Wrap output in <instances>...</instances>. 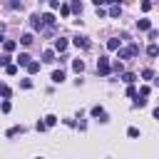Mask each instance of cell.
I'll return each mask as SVG.
<instances>
[{"mask_svg":"<svg viewBox=\"0 0 159 159\" xmlns=\"http://www.w3.org/2000/svg\"><path fill=\"white\" fill-rule=\"evenodd\" d=\"M45 124H47V127H55V124H57V117H55V114H47V117H45Z\"/></svg>","mask_w":159,"mask_h":159,"instance_id":"603a6c76","label":"cell"},{"mask_svg":"<svg viewBox=\"0 0 159 159\" xmlns=\"http://www.w3.org/2000/svg\"><path fill=\"white\" fill-rule=\"evenodd\" d=\"M5 72H7V75H15V72H17V65H5Z\"/></svg>","mask_w":159,"mask_h":159,"instance_id":"f1b7e54d","label":"cell"},{"mask_svg":"<svg viewBox=\"0 0 159 159\" xmlns=\"http://www.w3.org/2000/svg\"><path fill=\"white\" fill-rule=\"evenodd\" d=\"M10 7H12V10H17V7H22V2H20V0H12V2H10Z\"/></svg>","mask_w":159,"mask_h":159,"instance_id":"836d02e7","label":"cell"},{"mask_svg":"<svg viewBox=\"0 0 159 159\" xmlns=\"http://www.w3.org/2000/svg\"><path fill=\"white\" fill-rule=\"evenodd\" d=\"M107 50H112V52H117V50H119V40H117V37H112V40L107 42Z\"/></svg>","mask_w":159,"mask_h":159,"instance_id":"9a60e30c","label":"cell"},{"mask_svg":"<svg viewBox=\"0 0 159 159\" xmlns=\"http://www.w3.org/2000/svg\"><path fill=\"white\" fill-rule=\"evenodd\" d=\"M0 32H5V25H2V22H0Z\"/></svg>","mask_w":159,"mask_h":159,"instance_id":"60d3db41","label":"cell"},{"mask_svg":"<svg viewBox=\"0 0 159 159\" xmlns=\"http://www.w3.org/2000/svg\"><path fill=\"white\" fill-rule=\"evenodd\" d=\"M52 82H55V84H62V82H65V72H62V70H55V72H52Z\"/></svg>","mask_w":159,"mask_h":159,"instance_id":"52a82bcc","label":"cell"},{"mask_svg":"<svg viewBox=\"0 0 159 159\" xmlns=\"http://www.w3.org/2000/svg\"><path fill=\"white\" fill-rule=\"evenodd\" d=\"M92 117H99V122H107V112L97 104V107H92Z\"/></svg>","mask_w":159,"mask_h":159,"instance_id":"5b68a950","label":"cell"},{"mask_svg":"<svg viewBox=\"0 0 159 159\" xmlns=\"http://www.w3.org/2000/svg\"><path fill=\"white\" fill-rule=\"evenodd\" d=\"M2 45H5V52H12V50L17 47V42H15V40H5Z\"/></svg>","mask_w":159,"mask_h":159,"instance_id":"ffe728a7","label":"cell"},{"mask_svg":"<svg viewBox=\"0 0 159 159\" xmlns=\"http://www.w3.org/2000/svg\"><path fill=\"white\" fill-rule=\"evenodd\" d=\"M0 65H10V55H2L0 57Z\"/></svg>","mask_w":159,"mask_h":159,"instance_id":"74e56055","label":"cell"},{"mask_svg":"<svg viewBox=\"0 0 159 159\" xmlns=\"http://www.w3.org/2000/svg\"><path fill=\"white\" fill-rule=\"evenodd\" d=\"M147 55H149V57H157V55H159V45H157V42H152V45L147 47Z\"/></svg>","mask_w":159,"mask_h":159,"instance_id":"30bf717a","label":"cell"},{"mask_svg":"<svg viewBox=\"0 0 159 159\" xmlns=\"http://www.w3.org/2000/svg\"><path fill=\"white\" fill-rule=\"evenodd\" d=\"M42 20H45V25H47V27H52V25H55V15H52V12H45V15H42Z\"/></svg>","mask_w":159,"mask_h":159,"instance_id":"4fadbf2b","label":"cell"},{"mask_svg":"<svg viewBox=\"0 0 159 159\" xmlns=\"http://www.w3.org/2000/svg\"><path fill=\"white\" fill-rule=\"evenodd\" d=\"M109 2H122V0H109Z\"/></svg>","mask_w":159,"mask_h":159,"instance_id":"b9f144b4","label":"cell"},{"mask_svg":"<svg viewBox=\"0 0 159 159\" xmlns=\"http://www.w3.org/2000/svg\"><path fill=\"white\" fill-rule=\"evenodd\" d=\"M27 72H30V75L40 72V62H32V60H30V65H27Z\"/></svg>","mask_w":159,"mask_h":159,"instance_id":"44dd1931","label":"cell"},{"mask_svg":"<svg viewBox=\"0 0 159 159\" xmlns=\"http://www.w3.org/2000/svg\"><path fill=\"white\" fill-rule=\"evenodd\" d=\"M72 70H75V72L80 75V72L84 70V62H82V60H72Z\"/></svg>","mask_w":159,"mask_h":159,"instance_id":"2e32d148","label":"cell"},{"mask_svg":"<svg viewBox=\"0 0 159 159\" xmlns=\"http://www.w3.org/2000/svg\"><path fill=\"white\" fill-rule=\"evenodd\" d=\"M137 27H139V30H149V27H152V22H149L147 17H142V20H137Z\"/></svg>","mask_w":159,"mask_h":159,"instance_id":"5bb4252c","label":"cell"},{"mask_svg":"<svg viewBox=\"0 0 159 159\" xmlns=\"http://www.w3.org/2000/svg\"><path fill=\"white\" fill-rule=\"evenodd\" d=\"M10 94H12V92H10V87H7L5 82H0V97H5V99H7Z\"/></svg>","mask_w":159,"mask_h":159,"instance_id":"d6986e66","label":"cell"},{"mask_svg":"<svg viewBox=\"0 0 159 159\" xmlns=\"http://www.w3.org/2000/svg\"><path fill=\"white\" fill-rule=\"evenodd\" d=\"M134 80H137V75H134V72H124V75H122V82H127V84H132Z\"/></svg>","mask_w":159,"mask_h":159,"instance_id":"e0dca14e","label":"cell"},{"mask_svg":"<svg viewBox=\"0 0 159 159\" xmlns=\"http://www.w3.org/2000/svg\"><path fill=\"white\" fill-rule=\"evenodd\" d=\"M142 77H144V80H152V77H154V70H149V67H147V70L142 72Z\"/></svg>","mask_w":159,"mask_h":159,"instance_id":"f546056e","label":"cell"},{"mask_svg":"<svg viewBox=\"0 0 159 159\" xmlns=\"http://www.w3.org/2000/svg\"><path fill=\"white\" fill-rule=\"evenodd\" d=\"M35 129H37V132H45V129H47V124H45V122H37V124H35Z\"/></svg>","mask_w":159,"mask_h":159,"instance_id":"d6a6232c","label":"cell"},{"mask_svg":"<svg viewBox=\"0 0 159 159\" xmlns=\"http://www.w3.org/2000/svg\"><path fill=\"white\" fill-rule=\"evenodd\" d=\"M154 119H159V107H154Z\"/></svg>","mask_w":159,"mask_h":159,"instance_id":"ab89813d","label":"cell"},{"mask_svg":"<svg viewBox=\"0 0 159 159\" xmlns=\"http://www.w3.org/2000/svg\"><path fill=\"white\" fill-rule=\"evenodd\" d=\"M109 72H112L109 60H107V57H99V60H97V75H109Z\"/></svg>","mask_w":159,"mask_h":159,"instance_id":"6da1fadb","label":"cell"},{"mask_svg":"<svg viewBox=\"0 0 159 159\" xmlns=\"http://www.w3.org/2000/svg\"><path fill=\"white\" fill-rule=\"evenodd\" d=\"M132 55H134V52H132V47H124V50L119 47V50H117V60H129Z\"/></svg>","mask_w":159,"mask_h":159,"instance_id":"277c9868","label":"cell"},{"mask_svg":"<svg viewBox=\"0 0 159 159\" xmlns=\"http://www.w3.org/2000/svg\"><path fill=\"white\" fill-rule=\"evenodd\" d=\"M152 10V2L149 0H142V12H149Z\"/></svg>","mask_w":159,"mask_h":159,"instance_id":"83f0119b","label":"cell"},{"mask_svg":"<svg viewBox=\"0 0 159 159\" xmlns=\"http://www.w3.org/2000/svg\"><path fill=\"white\" fill-rule=\"evenodd\" d=\"M20 42H22V45H25V47H30V45H32V42H35V37H32V32H25V35H22V37H20Z\"/></svg>","mask_w":159,"mask_h":159,"instance_id":"ba28073f","label":"cell"},{"mask_svg":"<svg viewBox=\"0 0 159 159\" xmlns=\"http://www.w3.org/2000/svg\"><path fill=\"white\" fill-rule=\"evenodd\" d=\"M94 5H104V2H109V0H92Z\"/></svg>","mask_w":159,"mask_h":159,"instance_id":"f35d334b","label":"cell"},{"mask_svg":"<svg viewBox=\"0 0 159 159\" xmlns=\"http://www.w3.org/2000/svg\"><path fill=\"white\" fill-rule=\"evenodd\" d=\"M70 7H72V12H77V15H82V2H80V0H75V2L70 5Z\"/></svg>","mask_w":159,"mask_h":159,"instance_id":"7402d4cb","label":"cell"},{"mask_svg":"<svg viewBox=\"0 0 159 159\" xmlns=\"http://www.w3.org/2000/svg\"><path fill=\"white\" fill-rule=\"evenodd\" d=\"M55 50H57V52H65V50H67V40H65V37H57V40H55Z\"/></svg>","mask_w":159,"mask_h":159,"instance_id":"8992f818","label":"cell"},{"mask_svg":"<svg viewBox=\"0 0 159 159\" xmlns=\"http://www.w3.org/2000/svg\"><path fill=\"white\" fill-rule=\"evenodd\" d=\"M127 137L137 139V137H139V129H137V127H129V129H127Z\"/></svg>","mask_w":159,"mask_h":159,"instance_id":"d4e9b609","label":"cell"},{"mask_svg":"<svg viewBox=\"0 0 159 159\" xmlns=\"http://www.w3.org/2000/svg\"><path fill=\"white\" fill-rule=\"evenodd\" d=\"M42 62H55V50H45L42 52Z\"/></svg>","mask_w":159,"mask_h":159,"instance_id":"8fae6325","label":"cell"},{"mask_svg":"<svg viewBox=\"0 0 159 159\" xmlns=\"http://www.w3.org/2000/svg\"><path fill=\"white\" fill-rule=\"evenodd\" d=\"M144 104H147V97H142V94H139V97L134 99V107H144Z\"/></svg>","mask_w":159,"mask_h":159,"instance_id":"484cf974","label":"cell"},{"mask_svg":"<svg viewBox=\"0 0 159 159\" xmlns=\"http://www.w3.org/2000/svg\"><path fill=\"white\" fill-rule=\"evenodd\" d=\"M25 132V127H10L7 129V137H17V134H22Z\"/></svg>","mask_w":159,"mask_h":159,"instance_id":"ac0fdd59","label":"cell"},{"mask_svg":"<svg viewBox=\"0 0 159 159\" xmlns=\"http://www.w3.org/2000/svg\"><path fill=\"white\" fill-rule=\"evenodd\" d=\"M119 12H122V7H119V2H114L109 7V17H119Z\"/></svg>","mask_w":159,"mask_h":159,"instance_id":"7c38bea8","label":"cell"},{"mask_svg":"<svg viewBox=\"0 0 159 159\" xmlns=\"http://www.w3.org/2000/svg\"><path fill=\"white\" fill-rule=\"evenodd\" d=\"M112 70H114V72H122V60H117V62L112 65Z\"/></svg>","mask_w":159,"mask_h":159,"instance_id":"1f68e13d","label":"cell"},{"mask_svg":"<svg viewBox=\"0 0 159 159\" xmlns=\"http://www.w3.org/2000/svg\"><path fill=\"white\" fill-rule=\"evenodd\" d=\"M127 94H129V97H137V89H134V87L129 84V87H127Z\"/></svg>","mask_w":159,"mask_h":159,"instance_id":"d590c367","label":"cell"},{"mask_svg":"<svg viewBox=\"0 0 159 159\" xmlns=\"http://www.w3.org/2000/svg\"><path fill=\"white\" fill-rule=\"evenodd\" d=\"M157 37H159V32H157V30H152V27H149V40H157Z\"/></svg>","mask_w":159,"mask_h":159,"instance_id":"e575fe53","label":"cell"},{"mask_svg":"<svg viewBox=\"0 0 159 159\" xmlns=\"http://www.w3.org/2000/svg\"><path fill=\"white\" fill-rule=\"evenodd\" d=\"M72 42H75V45H77V47H82V50H87V47H89V40H87V37H84V35H77V37H75V40H72Z\"/></svg>","mask_w":159,"mask_h":159,"instance_id":"3957f363","label":"cell"},{"mask_svg":"<svg viewBox=\"0 0 159 159\" xmlns=\"http://www.w3.org/2000/svg\"><path fill=\"white\" fill-rule=\"evenodd\" d=\"M20 87H22V89H30V87H32V80H20Z\"/></svg>","mask_w":159,"mask_h":159,"instance_id":"4dcf8cb0","label":"cell"},{"mask_svg":"<svg viewBox=\"0 0 159 159\" xmlns=\"http://www.w3.org/2000/svg\"><path fill=\"white\" fill-rule=\"evenodd\" d=\"M70 12H72V7H70V5H60V15H62V17H67Z\"/></svg>","mask_w":159,"mask_h":159,"instance_id":"cb8c5ba5","label":"cell"},{"mask_svg":"<svg viewBox=\"0 0 159 159\" xmlns=\"http://www.w3.org/2000/svg\"><path fill=\"white\" fill-rule=\"evenodd\" d=\"M139 94H142V97H149V87H147V84H144V87H142V89H139Z\"/></svg>","mask_w":159,"mask_h":159,"instance_id":"8d00e7d4","label":"cell"},{"mask_svg":"<svg viewBox=\"0 0 159 159\" xmlns=\"http://www.w3.org/2000/svg\"><path fill=\"white\" fill-rule=\"evenodd\" d=\"M30 60H32V57H30L27 52H22V55H17V65H22V67H27V65H30Z\"/></svg>","mask_w":159,"mask_h":159,"instance_id":"9c48e42d","label":"cell"},{"mask_svg":"<svg viewBox=\"0 0 159 159\" xmlns=\"http://www.w3.org/2000/svg\"><path fill=\"white\" fill-rule=\"evenodd\" d=\"M30 25H32L35 30H45V27H47L45 20H42V15H32V17H30Z\"/></svg>","mask_w":159,"mask_h":159,"instance_id":"7a4b0ae2","label":"cell"},{"mask_svg":"<svg viewBox=\"0 0 159 159\" xmlns=\"http://www.w3.org/2000/svg\"><path fill=\"white\" fill-rule=\"evenodd\" d=\"M0 109H2V112H10V109H12V104H10L7 99H2V102H0Z\"/></svg>","mask_w":159,"mask_h":159,"instance_id":"4316f807","label":"cell"}]
</instances>
